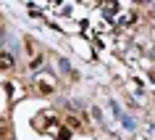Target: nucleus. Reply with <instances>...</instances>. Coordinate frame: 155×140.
Wrapping results in <instances>:
<instances>
[{
  "label": "nucleus",
  "instance_id": "1",
  "mask_svg": "<svg viewBox=\"0 0 155 140\" xmlns=\"http://www.w3.org/2000/svg\"><path fill=\"white\" fill-rule=\"evenodd\" d=\"M13 66V56L11 53H0V69H11Z\"/></svg>",
  "mask_w": 155,
  "mask_h": 140
}]
</instances>
